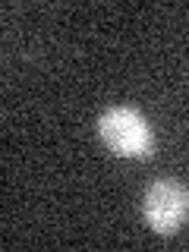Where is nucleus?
Listing matches in <instances>:
<instances>
[{"label": "nucleus", "mask_w": 189, "mask_h": 252, "mask_svg": "<svg viewBox=\"0 0 189 252\" xmlns=\"http://www.w3.org/2000/svg\"><path fill=\"white\" fill-rule=\"evenodd\" d=\"M98 136L117 158H148L155 148V132L148 120L136 107H126V104L107 107L101 114Z\"/></svg>", "instance_id": "nucleus-1"}, {"label": "nucleus", "mask_w": 189, "mask_h": 252, "mask_svg": "<svg viewBox=\"0 0 189 252\" xmlns=\"http://www.w3.org/2000/svg\"><path fill=\"white\" fill-rule=\"evenodd\" d=\"M142 218L161 236H173L189 218V189L177 180H155L142 195Z\"/></svg>", "instance_id": "nucleus-2"}]
</instances>
